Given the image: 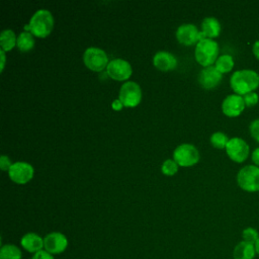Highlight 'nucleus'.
<instances>
[{"instance_id":"5701e85b","label":"nucleus","mask_w":259,"mask_h":259,"mask_svg":"<svg viewBox=\"0 0 259 259\" xmlns=\"http://www.w3.org/2000/svg\"><path fill=\"white\" fill-rule=\"evenodd\" d=\"M229 140L228 136L222 132L213 133L210 136V144L217 149H226Z\"/></svg>"},{"instance_id":"7ed1b4c3","label":"nucleus","mask_w":259,"mask_h":259,"mask_svg":"<svg viewBox=\"0 0 259 259\" xmlns=\"http://www.w3.org/2000/svg\"><path fill=\"white\" fill-rule=\"evenodd\" d=\"M29 31L37 37L48 36L54 27V18L49 10L40 9L36 11L28 23Z\"/></svg>"},{"instance_id":"423d86ee","label":"nucleus","mask_w":259,"mask_h":259,"mask_svg":"<svg viewBox=\"0 0 259 259\" xmlns=\"http://www.w3.org/2000/svg\"><path fill=\"white\" fill-rule=\"evenodd\" d=\"M226 152L232 161L236 163H243L249 156L250 148L245 140L235 137L229 140L226 146Z\"/></svg>"},{"instance_id":"dca6fc26","label":"nucleus","mask_w":259,"mask_h":259,"mask_svg":"<svg viewBox=\"0 0 259 259\" xmlns=\"http://www.w3.org/2000/svg\"><path fill=\"white\" fill-rule=\"evenodd\" d=\"M154 66L161 71H170L176 68V58L168 52H158L153 58Z\"/></svg>"},{"instance_id":"1a4fd4ad","label":"nucleus","mask_w":259,"mask_h":259,"mask_svg":"<svg viewBox=\"0 0 259 259\" xmlns=\"http://www.w3.org/2000/svg\"><path fill=\"white\" fill-rule=\"evenodd\" d=\"M44 249L55 256L66 251L69 245V241L63 233L52 232L46 235L44 238Z\"/></svg>"},{"instance_id":"2f4dec72","label":"nucleus","mask_w":259,"mask_h":259,"mask_svg":"<svg viewBox=\"0 0 259 259\" xmlns=\"http://www.w3.org/2000/svg\"><path fill=\"white\" fill-rule=\"evenodd\" d=\"M122 106H123V105H122V103H121V101H120L119 99H116V100H114V101L112 102V108L115 109V110L121 109Z\"/></svg>"},{"instance_id":"39448f33","label":"nucleus","mask_w":259,"mask_h":259,"mask_svg":"<svg viewBox=\"0 0 259 259\" xmlns=\"http://www.w3.org/2000/svg\"><path fill=\"white\" fill-rule=\"evenodd\" d=\"M83 61L88 69L95 72L102 71L108 65V58L105 52L95 47H90L85 51Z\"/></svg>"},{"instance_id":"473e14b6","label":"nucleus","mask_w":259,"mask_h":259,"mask_svg":"<svg viewBox=\"0 0 259 259\" xmlns=\"http://www.w3.org/2000/svg\"><path fill=\"white\" fill-rule=\"evenodd\" d=\"M0 55H1V71H3L4 65H5V52L3 50H1Z\"/></svg>"},{"instance_id":"f8f14e48","label":"nucleus","mask_w":259,"mask_h":259,"mask_svg":"<svg viewBox=\"0 0 259 259\" xmlns=\"http://www.w3.org/2000/svg\"><path fill=\"white\" fill-rule=\"evenodd\" d=\"M8 174L13 182L24 184L33 177V167L26 162H16L12 164Z\"/></svg>"},{"instance_id":"7c9ffc66","label":"nucleus","mask_w":259,"mask_h":259,"mask_svg":"<svg viewBox=\"0 0 259 259\" xmlns=\"http://www.w3.org/2000/svg\"><path fill=\"white\" fill-rule=\"evenodd\" d=\"M252 52H253V55L255 56L256 59L259 60V39L256 40L253 46H252Z\"/></svg>"},{"instance_id":"393cba45","label":"nucleus","mask_w":259,"mask_h":259,"mask_svg":"<svg viewBox=\"0 0 259 259\" xmlns=\"http://www.w3.org/2000/svg\"><path fill=\"white\" fill-rule=\"evenodd\" d=\"M161 169H162L163 174H165L167 176H172L178 171V164L174 160L168 159L162 164Z\"/></svg>"},{"instance_id":"bb28decb","label":"nucleus","mask_w":259,"mask_h":259,"mask_svg":"<svg viewBox=\"0 0 259 259\" xmlns=\"http://www.w3.org/2000/svg\"><path fill=\"white\" fill-rule=\"evenodd\" d=\"M249 130H250L251 137L256 142L259 143V118H256L251 121V123L249 125Z\"/></svg>"},{"instance_id":"a878e982","label":"nucleus","mask_w":259,"mask_h":259,"mask_svg":"<svg viewBox=\"0 0 259 259\" xmlns=\"http://www.w3.org/2000/svg\"><path fill=\"white\" fill-rule=\"evenodd\" d=\"M243 99H244L245 105L247 107H253V106L258 104V102H259V95L255 91H253V92H249V93L245 94L243 96Z\"/></svg>"},{"instance_id":"f03ea898","label":"nucleus","mask_w":259,"mask_h":259,"mask_svg":"<svg viewBox=\"0 0 259 259\" xmlns=\"http://www.w3.org/2000/svg\"><path fill=\"white\" fill-rule=\"evenodd\" d=\"M194 55L198 64L204 68L209 67L219 58V45L211 38H202L196 44Z\"/></svg>"},{"instance_id":"ddd939ff","label":"nucleus","mask_w":259,"mask_h":259,"mask_svg":"<svg viewBox=\"0 0 259 259\" xmlns=\"http://www.w3.org/2000/svg\"><path fill=\"white\" fill-rule=\"evenodd\" d=\"M245 107L246 105L243 96L235 93L228 95L222 103V110L224 114H226L229 117H236L240 115L245 109Z\"/></svg>"},{"instance_id":"cd10ccee","label":"nucleus","mask_w":259,"mask_h":259,"mask_svg":"<svg viewBox=\"0 0 259 259\" xmlns=\"http://www.w3.org/2000/svg\"><path fill=\"white\" fill-rule=\"evenodd\" d=\"M31 259H55V256L52 255L51 253H49L48 251H46L45 249L33 254Z\"/></svg>"},{"instance_id":"6ab92c4d","label":"nucleus","mask_w":259,"mask_h":259,"mask_svg":"<svg viewBox=\"0 0 259 259\" xmlns=\"http://www.w3.org/2000/svg\"><path fill=\"white\" fill-rule=\"evenodd\" d=\"M0 259H22V252L14 244H5L0 248Z\"/></svg>"},{"instance_id":"6e6552de","label":"nucleus","mask_w":259,"mask_h":259,"mask_svg":"<svg viewBox=\"0 0 259 259\" xmlns=\"http://www.w3.org/2000/svg\"><path fill=\"white\" fill-rule=\"evenodd\" d=\"M118 99L125 107L137 106L142 99V91L140 85L132 81L123 83L119 90Z\"/></svg>"},{"instance_id":"b1692460","label":"nucleus","mask_w":259,"mask_h":259,"mask_svg":"<svg viewBox=\"0 0 259 259\" xmlns=\"http://www.w3.org/2000/svg\"><path fill=\"white\" fill-rule=\"evenodd\" d=\"M242 238H243V241L255 245V243L259 239V233L256 229H254L252 227H248L243 230Z\"/></svg>"},{"instance_id":"72a5a7b5","label":"nucleus","mask_w":259,"mask_h":259,"mask_svg":"<svg viewBox=\"0 0 259 259\" xmlns=\"http://www.w3.org/2000/svg\"><path fill=\"white\" fill-rule=\"evenodd\" d=\"M255 250H256V254L259 256V239L255 243Z\"/></svg>"},{"instance_id":"2eb2a0df","label":"nucleus","mask_w":259,"mask_h":259,"mask_svg":"<svg viewBox=\"0 0 259 259\" xmlns=\"http://www.w3.org/2000/svg\"><path fill=\"white\" fill-rule=\"evenodd\" d=\"M21 247L27 251L28 253L35 254L41 250H44V238H41L36 233H26L20 239Z\"/></svg>"},{"instance_id":"4be33fe9","label":"nucleus","mask_w":259,"mask_h":259,"mask_svg":"<svg viewBox=\"0 0 259 259\" xmlns=\"http://www.w3.org/2000/svg\"><path fill=\"white\" fill-rule=\"evenodd\" d=\"M214 67L222 74L229 73L234 67V59L231 55H222L215 61Z\"/></svg>"},{"instance_id":"9b49d317","label":"nucleus","mask_w":259,"mask_h":259,"mask_svg":"<svg viewBox=\"0 0 259 259\" xmlns=\"http://www.w3.org/2000/svg\"><path fill=\"white\" fill-rule=\"evenodd\" d=\"M106 73L113 80L123 81L131 77L132 67L125 60L115 59L108 63L106 67Z\"/></svg>"},{"instance_id":"20e7f679","label":"nucleus","mask_w":259,"mask_h":259,"mask_svg":"<svg viewBox=\"0 0 259 259\" xmlns=\"http://www.w3.org/2000/svg\"><path fill=\"white\" fill-rule=\"evenodd\" d=\"M237 183L245 191H259V167L256 165H246L237 174Z\"/></svg>"},{"instance_id":"f3484780","label":"nucleus","mask_w":259,"mask_h":259,"mask_svg":"<svg viewBox=\"0 0 259 259\" xmlns=\"http://www.w3.org/2000/svg\"><path fill=\"white\" fill-rule=\"evenodd\" d=\"M256 255L255 245L243 240L233 250V259H254Z\"/></svg>"},{"instance_id":"f257e3e1","label":"nucleus","mask_w":259,"mask_h":259,"mask_svg":"<svg viewBox=\"0 0 259 259\" xmlns=\"http://www.w3.org/2000/svg\"><path fill=\"white\" fill-rule=\"evenodd\" d=\"M230 85L235 94L244 96L255 91L259 86V74L251 69L235 71L230 79Z\"/></svg>"},{"instance_id":"0eeeda50","label":"nucleus","mask_w":259,"mask_h":259,"mask_svg":"<svg viewBox=\"0 0 259 259\" xmlns=\"http://www.w3.org/2000/svg\"><path fill=\"white\" fill-rule=\"evenodd\" d=\"M174 161L182 167H188L196 164L199 160L197 149L191 144H182L178 146L173 153Z\"/></svg>"},{"instance_id":"a211bd4d","label":"nucleus","mask_w":259,"mask_h":259,"mask_svg":"<svg viewBox=\"0 0 259 259\" xmlns=\"http://www.w3.org/2000/svg\"><path fill=\"white\" fill-rule=\"evenodd\" d=\"M202 34L205 38H214L220 35L221 24L214 17H205L201 22Z\"/></svg>"},{"instance_id":"aec40b11","label":"nucleus","mask_w":259,"mask_h":259,"mask_svg":"<svg viewBox=\"0 0 259 259\" xmlns=\"http://www.w3.org/2000/svg\"><path fill=\"white\" fill-rule=\"evenodd\" d=\"M16 42H17V38H16L13 30L5 29L1 32V35H0L1 50H3L4 52L11 51L14 48V46L16 45Z\"/></svg>"},{"instance_id":"4468645a","label":"nucleus","mask_w":259,"mask_h":259,"mask_svg":"<svg viewBox=\"0 0 259 259\" xmlns=\"http://www.w3.org/2000/svg\"><path fill=\"white\" fill-rule=\"evenodd\" d=\"M223 74L214 66H209L200 71L198 81L204 89H213L222 81Z\"/></svg>"},{"instance_id":"c85d7f7f","label":"nucleus","mask_w":259,"mask_h":259,"mask_svg":"<svg viewBox=\"0 0 259 259\" xmlns=\"http://www.w3.org/2000/svg\"><path fill=\"white\" fill-rule=\"evenodd\" d=\"M11 166H12V164H11L10 159L5 155L1 156V158H0V168H1V170L9 171Z\"/></svg>"},{"instance_id":"c756f323","label":"nucleus","mask_w":259,"mask_h":259,"mask_svg":"<svg viewBox=\"0 0 259 259\" xmlns=\"http://www.w3.org/2000/svg\"><path fill=\"white\" fill-rule=\"evenodd\" d=\"M251 159H252V162L254 163V165H256L257 167H259V147L256 148L252 154H251Z\"/></svg>"},{"instance_id":"412c9836","label":"nucleus","mask_w":259,"mask_h":259,"mask_svg":"<svg viewBox=\"0 0 259 259\" xmlns=\"http://www.w3.org/2000/svg\"><path fill=\"white\" fill-rule=\"evenodd\" d=\"M16 46L21 52L30 51L34 47V38L32 36V33L28 31L21 32L17 37Z\"/></svg>"},{"instance_id":"9d476101","label":"nucleus","mask_w":259,"mask_h":259,"mask_svg":"<svg viewBox=\"0 0 259 259\" xmlns=\"http://www.w3.org/2000/svg\"><path fill=\"white\" fill-rule=\"evenodd\" d=\"M176 38L182 45L192 46L205 37L203 36L202 32L198 31L197 27L194 24L184 23L177 28Z\"/></svg>"}]
</instances>
